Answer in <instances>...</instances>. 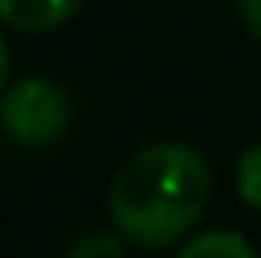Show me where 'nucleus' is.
I'll use <instances>...</instances> for the list:
<instances>
[{
    "label": "nucleus",
    "instance_id": "1",
    "mask_svg": "<svg viewBox=\"0 0 261 258\" xmlns=\"http://www.w3.org/2000/svg\"><path fill=\"white\" fill-rule=\"evenodd\" d=\"M212 194L208 159L186 140H155L125 159L110 182V220L125 243L144 251L190 239Z\"/></svg>",
    "mask_w": 261,
    "mask_h": 258
},
{
    "label": "nucleus",
    "instance_id": "2",
    "mask_svg": "<svg viewBox=\"0 0 261 258\" xmlns=\"http://www.w3.org/2000/svg\"><path fill=\"white\" fill-rule=\"evenodd\" d=\"M0 122L23 148H49L72 126V99L49 76H19L0 99Z\"/></svg>",
    "mask_w": 261,
    "mask_h": 258
},
{
    "label": "nucleus",
    "instance_id": "3",
    "mask_svg": "<svg viewBox=\"0 0 261 258\" xmlns=\"http://www.w3.org/2000/svg\"><path fill=\"white\" fill-rule=\"evenodd\" d=\"M84 8V0H0V23L23 34H42L65 27Z\"/></svg>",
    "mask_w": 261,
    "mask_h": 258
},
{
    "label": "nucleus",
    "instance_id": "4",
    "mask_svg": "<svg viewBox=\"0 0 261 258\" xmlns=\"http://www.w3.org/2000/svg\"><path fill=\"white\" fill-rule=\"evenodd\" d=\"M178 258H257V251L235 228H208V232H197L193 239H186Z\"/></svg>",
    "mask_w": 261,
    "mask_h": 258
},
{
    "label": "nucleus",
    "instance_id": "5",
    "mask_svg": "<svg viewBox=\"0 0 261 258\" xmlns=\"http://www.w3.org/2000/svg\"><path fill=\"white\" fill-rule=\"evenodd\" d=\"M235 190L250 209L261 213V145L242 148V156L235 159Z\"/></svg>",
    "mask_w": 261,
    "mask_h": 258
},
{
    "label": "nucleus",
    "instance_id": "6",
    "mask_svg": "<svg viewBox=\"0 0 261 258\" xmlns=\"http://www.w3.org/2000/svg\"><path fill=\"white\" fill-rule=\"evenodd\" d=\"M65 258H125V239L118 232H84L68 243Z\"/></svg>",
    "mask_w": 261,
    "mask_h": 258
},
{
    "label": "nucleus",
    "instance_id": "7",
    "mask_svg": "<svg viewBox=\"0 0 261 258\" xmlns=\"http://www.w3.org/2000/svg\"><path fill=\"white\" fill-rule=\"evenodd\" d=\"M235 12L246 23V31L261 42V0H235Z\"/></svg>",
    "mask_w": 261,
    "mask_h": 258
},
{
    "label": "nucleus",
    "instance_id": "8",
    "mask_svg": "<svg viewBox=\"0 0 261 258\" xmlns=\"http://www.w3.org/2000/svg\"><path fill=\"white\" fill-rule=\"evenodd\" d=\"M8 73H12V53H8V42L0 38V91H8Z\"/></svg>",
    "mask_w": 261,
    "mask_h": 258
}]
</instances>
